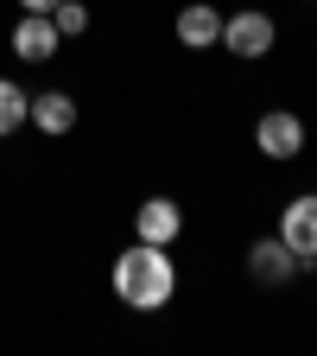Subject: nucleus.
I'll use <instances>...</instances> for the list:
<instances>
[{"label": "nucleus", "mask_w": 317, "mask_h": 356, "mask_svg": "<svg viewBox=\"0 0 317 356\" xmlns=\"http://www.w3.org/2000/svg\"><path fill=\"white\" fill-rule=\"evenodd\" d=\"M171 293H178V261L165 242H133L114 261V299L127 312H159L171 305Z\"/></svg>", "instance_id": "obj_1"}, {"label": "nucleus", "mask_w": 317, "mask_h": 356, "mask_svg": "<svg viewBox=\"0 0 317 356\" xmlns=\"http://www.w3.org/2000/svg\"><path fill=\"white\" fill-rule=\"evenodd\" d=\"M273 38H280V26L266 19L260 7H241V13L222 19V51H229V58H266Z\"/></svg>", "instance_id": "obj_2"}, {"label": "nucleus", "mask_w": 317, "mask_h": 356, "mask_svg": "<svg viewBox=\"0 0 317 356\" xmlns=\"http://www.w3.org/2000/svg\"><path fill=\"white\" fill-rule=\"evenodd\" d=\"M254 147H260L266 159H298V153H305V121H298L292 108H266V115L254 121Z\"/></svg>", "instance_id": "obj_3"}, {"label": "nucleus", "mask_w": 317, "mask_h": 356, "mask_svg": "<svg viewBox=\"0 0 317 356\" xmlns=\"http://www.w3.org/2000/svg\"><path fill=\"white\" fill-rule=\"evenodd\" d=\"M280 242L311 267L317 261V191H305V197H292L286 210H280Z\"/></svg>", "instance_id": "obj_4"}, {"label": "nucleus", "mask_w": 317, "mask_h": 356, "mask_svg": "<svg viewBox=\"0 0 317 356\" xmlns=\"http://www.w3.org/2000/svg\"><path fill=\"white\" fill-rule=\"evenodd\" d=\"M58 44H64V32H58L51 13H26V19L13 26V58H19V64H51Z\"/></svg>", "instance_id": "obj_5"}, {"label": "nucleus", "mask_w": 317, "mask_h": 356, "mask_svg": "<svg viewBox=\"0 0 317 356\" xmlns=\"http://www.w3.org/2000/svg\"><path fill=\"white\" fill-rule=\"evenodd\" d=\"M248 274H254L260 286H286L292 274H305V261H298L280 236H266V242H254V248H248Z\"/></svg>", "instance_id": "obj_6"}, {"label": "nucleus", "mask_w": 317, "mask_h": 356, "mask_svg": "<svg viewBox=\"0 0 317 356\" xmlns=\"http://www.w3.org/2000/svg\"><path fill=\"white\" fill-rule=\"evenodd\" d=\"M178 229H185V210H178L171 197H146L140 210H133V236H140V242H178Z\"/></svg>", "instance_id": "obj_7"}, {"label": "nucleus", "mask_w": 317, "mask_h": 356, "mask_svg": "<svg viewBox=\"0 0 317 356\" xmlns=\"http://www.w3.org/2000/svg\"><path fill=\"white\" fill-rule=\"evenodd\" d=\"M178 44H185V51H209V44H222V13L209 7V0H197V7L178 13Z\"/></svg>", "instance_id": "obj_8"}, {"label": "nucleus", "mask_w": 317, "mask_h": 356, "mask_svg": "<svg viewBox=\"0 0 317 356\" xmlns=\"http://www.w3.org/2000/svg\"><path fill=\"white\" fill-rule=\"evenodd\" d=\"M32 127H38V134H70V127H76V96H64V89L32 96Z\"/></svg>", "instance_id": "obj_9"}, {"label": "nucleus", "mask_w": 317, "mask_h": 356, "mask_svg": "<svg viewBox=\"0 0 317 356\" xmlns=\"http://www.w3.org/2000/svg\"><path fill=\"white\" fill-rule=\"evenodd\" d=\"M32 121V96L13 83V76H0V140H7V134H19Z\"/></svg>", "instance_id": "obj_10"}, {"label": "nucleus", "mask_w": 317, "mask_h": 356, "mask_svg": "<svg viewBox=\"0 0 317 356\" xmlns=\"http://www.w3.org/2000/svg\"><path fill=\"white\" fill-rule=\"evenodd\" d=\"M51 19H58V32H64V38H83V32H89L83 0H58V7H51Z\"/></svg>", "instance_id": "obj_11"}, {"label": "nucleus", "mask_w": 317, "mask_h": 356, "mask_svg": "<svg viewBox=\"0 0 317 356\" xmlns=\"http://www.w3.org/2000/svg\"><path fill=\"white\" fill-rule=\"evenodd\" d=\"M19 7H26V13H51L58 0H19Z\"/></svg>", "instance_id": "obj_12"}]
</instances>
